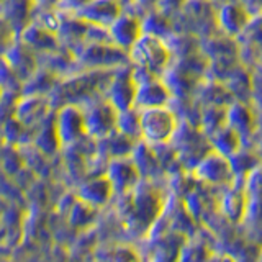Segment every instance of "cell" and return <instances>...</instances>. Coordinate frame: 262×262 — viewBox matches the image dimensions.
Returning <instances> with one entry per match:
<instances>
[{"mask_svg": "<svg viewBox=\"0 0 262 262\" xmlns=\"http://www.w3.org/2000/svg\"><path fill=\"white\" fill-rule=\"evenodd\" d=\"M33 146L43 152L46 158H51L56 152L62 151V144L59 141V136H57V129L54 123V112L35 129Z\"/></svg>", "mask_w": 262, "mask_h": 262, "instance_id": "9a60e30c", "label": "cell"}, {"mask_svg": "<svg viewBox=\"0 0 262 262\" xmlns=\"http://www.w3.org/2000/svg\"><path fill=\"white\" fill-rule=\"evenodd\" d=\"M215 146L218 152L223 156L236 152L239 146V133L231 126L215 131Z\"/></svg>", "mask_w": 262, "mask_h": 262, "instance_id": "ac0fdd59", "label": "cell"}, {"mask_svg": "<svg viewBox=\"0 0 262 262\" xmlns=\"http://www.w3.org/2000/svg\"><path fill=\"white\" fill-rule=\"evenodd\" d=\"M82 110H84L87 136L100 141V139L112 135L113 131H117L120 112L105 97L89 102L82 106Z\"/></svg>", "mask_w": 262, "mask_h": 262, "instance_id": "7a4b0ae2", "label": "cell"}, {"mask_svg": "<svg viewBox=\"0 0 262 262\" xmlns=\"http://www.w3.org/2000/svg\"><path fill=\"white\" fill-rule=\"evenodd\" d=\"M105 176L113 185V190L118 193H126L129 188H133L138 182L139 170L133 159L126 158H115L106 164Z\"/></svg>", "mask_w": 262, "mask_h": 262, "instance_id": "ba28073f", "label": "cell"}, {"mask_svg": "<svg viewBox=\"0 0 262 262\" xmlns=\"http://www.w3.org/2000/svg\"><path fill=\"white\" fill-rule=\"evenodd\" d=\"M54 123L62 149L77 144L84 138H87L84 110L79 105L68 103L54 110Z\"/></svg>", "mask_w": 262, "mask_h": 262, "instance_id": "277c9868", "label": "cell"}, {"mask_svg": "<svg viewBox=\"0 0 262 262\" xmlns=\"http://www.w3.org/2000/svg\"><path fill=\"white\" fill-rule=\"evenodd\" d=\"M136 90H138V84L135 80L133 71L117 68L110 80V85L106 89L105 98L118 112L129 110L135 106Z\"/></svg>", "mask_w": 262, "mask_h": 262, "instance_id": "8992f818", "label": "cell"}, {"mask_svg": "<svg viewBox=\"0 0 262 262\" xmlns=\"http://www.w3.org/2000/svg\"><path fill=\"white\" fill-rule=\"evenodd\" d=\"M141 120V138L149 143H166L172 139L177 129L176 115L166 106H152L139 112Z\"/></svg>", "mask_w": 262, "mask_h": 262, "instance_id": "3957f363", "label": "cell"}, {"mask_svg": "<svg viewBox=\"0 0 262 262\" xmlns=\"http://www.w3.org/2000/svg\"><path fill=\"white\" fill-rule=\"evenodd\" d=\"M241 8V7H239ZM237 7H234V5H228V7H225V10H223V23L225 25V30H228V31H237V30H241L243 27L248 21H246V18H243V10H239Z\"/></svg>", "mask_w": 262, "mask_h": 262, "instance_id": "7402d4cb", "label": "cell"}, {"mask_svg": "<svg viewBox=\"0 0 262 262\" xmlns=\"http://www.w3.org/2000/svg\"><path fill=\"white\" fill-rule=\"evenodd\" d=\"M54 112L48 95H20L15 103L13 117L23 126L36 129Z\"/></svg>", "mask_w": 262, "mask_h": 262, "instance_id": "5b68a950", "label": "cell"}, {"mask_svg": "<svg viewBox=\"0 0 262 262\" xmlns=\"http://www.w3.org/2000/svg\"><path fill=\"white\" fill-rule=\"evenodd\" d=\"M108 33L112 38V43L120 46L125 51H129L135 46V43L143 36V25L138 18L126 13H121L117 20H115L110 27Z\"/></svg>", "mask_w": 262, "mask_h": 262, "instance_id": "9c48e42d", "label": "cell"}, {"mask_svg": "<svg viewBox=\"0 0 262 262\" xmlns=\"http://www.w3.org/2000/svg\"><path fill=\"white\" fill-rule=\"evenodd\" d=\"M4 90H2V87H0V103H2V98H4Z\"/></svg>", "mask_w": 262, "mask_h": 262, "instance_id": "4316f807", "label": "cell"}, {"mask_svg": "<svg viewBox=\"0 0 262 262\" xmlns=\"http://www.w3.org/2000/svg\"><path fill=\"white\" fill-rule=\"evenodd\" d=\"M92 0H59V4L56 5V8L61 13H68V15H74L79 10H82L85 5H89Z\"/></svg>", "mask_w": 262, "mask_h": 262, "instance_id": "603a6c76", "label": "cell"}, {"mask_svg": "<svg viewBox=\"0 0 262 262\" xmlns=\"http://www.w3.org/2000/svg\"><path fill=\"white\" fill-rule=\"evenodd\" d=\"M207 259V254H205L203 246L195 244V246H185L184 252H182V262H203Z\"/></svg>", "mask_w": 262, "mask_h": 262, "instance_id": "cb8c5ba5", "label": "cell"}, {"mask_svg": "<svg viewBox=\"0 0 262 262\" xmlns=\"http://www.w3.org/2000/svg\"><path fill=\"white\" fill-rule=\"evenodd\" d=\"M0 146H2V141H0Z\"/></svg>", "mask_w": 262, "mask_h": 262, "instance_id": "f546056e", "label": "cell"}, {"mask_svg": "<svg viewBox=\"0 0 262 262\" xmlns=\"http://www.w3.org/2000/svg\"><path fill=\"white\" fill-rule=\"evenodd\" d=\"M59 4V0H35V5H41V7H56Z\"/></svg>", "mask_w": 262, "mask_h": 262, "instance_id": "d4e9b609", "label": "cell"}, {"mask_svg": "<svg viewBox=\"0 0 262 262\" xmlns=\"http://www.w3.org/2000/svg\"><path fill=\"white\" fill-rule=\"evenodd\" d=\"M123 13V5L118 0H92L82 10L74 13L77 18L97 27L108 28L110 25Z\"/></svg>", "mask_w": 262, "mask_h": 262, "instance_id": "52a82bcc", "label": "cell"}, {"mask_svg": "<svg viewBox=\"0 0 262 262\" xmlns=\"http://www.w3.org/2000/svg\"><path fill=\"white\" fill-rule=\"evenodd\" d=\"M170 57V49L164 45V41L159 36L147 33H143V36L129 49V59L133 61L135 68L154 77H161V74H164Z\"/></svg>", "mask_w": 262, "mask_h": 262, "instance_id": "6da1fadb", "label": "cell"}, {"mask_svg": "<svg viewBox=\"0 0 262 262\" xmlns=\"http://www.w3.org/2000/svg\"><path fill=\"white\" fill-rule=\"evenodd\" d=\"M18 39L27 48H30L36 56L53 53V51H56V49L61 48L59 38H57L56 33L41 28L31 21L20 31Z\"/></svg>", "mask_w": 262, "mask_h": 262, "instance_id": "30bf717a", "label": "cell"}, {"mask_svg": "<svg viewBox=\"0 0 262 262\" xmlns=\"http://www.w3.org/2000/svg\"><path fill=\"white\" fill-rule=\"evenodd\" d=\"M223 211H225V215L229 216V220H233V221L239 220L241 215H243V211H244L243 195L237 190L226 193L225 199H223Z\"/></svg>", "mask_w": 262, "mask_h": 262, "instance_id": "ffe728a7", "label": "cell"}, {"mask_svg": "<svg viewBox=\"0 0 262 262\" xmlns=\"http://www.w3.org/2000/svg\"><path fill=\"white\" fill-rule=\"evenodd\" d=\"M33 8L35 0H5L0 7V15L20 33L31 21Z\"/></svg>", "mask_w": 262, "mask_h": 262, "instance_id": "2e32d148", "label": "cell"}, {"mask_svg": "<svg viewBox=\"0 0 262 262\" xmlns=\"http://www.w3.org/2000/svg\"><path fill=\"white\" fill-rule=\"evenodd\" d=\"M118 2H120L121 5H125V4H128V2H133V0H118Z\"/></svg>", "mask_w": 262, "mask_h": 262, "instance_id": "484cf974", "label": "cell"}, {"mask_svg": "<svg viewBox=\"0 0 262 262\" xmlns=\"http://www.w3.org/2000/svg\"><path fill=\"white\" fill-rule=\"evenodd\" d=\"M259 262H262V257H260V260H259Z\"/></svg>", "mask_w": 262, "mask_h": 262, "instance_id": "f1b7e54d", "label": "cell"}, {"mask_svg": "<svg viewBox=\"0 0 262 262\" xmlns=\"http://www.w3.org/2000/svg\"><path fill=\"white\" fill-rule=\"evenodd\" d=\"M231 164L220 152H211L196 164V176L205 182L210 184H221L228 180L231 174Z\"/></svg>", "mask_w": 262, "mask_h": 262, "instance_id": "4fadbf2b", "label": "cell"}, {"mask_svg": "<svg viewBox=\"0 0 262 262\" xmlns=\"http://www.w3.org/2000/svg\"><path fill=\"white\" fill-rule=\"evenodd\" d=\"M113 185L108 180L105 174L103 176H98L87 180V182L80 184L79 190H77V196L79 200L85 202L92 207H102L106 202L110 200V196L113 195Z\"/></svg>", "mask_w": 262, "mask_h": 262, "instance_id": "5bb4252c", "label": "cell"}, {"mask_svg": "<svg viewBox=\"0 0 262 262\" xmlns=\"http://www.w3.org/2000/svg\"><path fill=\"white\" fill-rule=\"evenodd\" d=\"M0 87H2L5 94L21 95L23 82L13 72V69L10 68V64L7 62L5 57H0Z\"/></svg>", "mask_w": 262, "mask_h": 262, "instance_id": "d6986e66", "label": "cell"}, {"mask_svg": "<svg viewBox=\"0 0 262 262\" xmlns=\"http://www.w3.org/2000/svg\"><path fill=\"white\" fill-rule=\"evenodd\" d=\"M5 2V0H0V7H2V4Z\"/></svg>", "mask_w": 262, "mask_h": 262, "instance_id": "83f0119b", "label": "cell"}, {"mask_svg": "<svg viewBox=\"0 0 262 262\" xmlns=\"http://www.w3.org/2000/svg\"><path fill=\"white\" fill-rule=\"evenodd\" d=\"M61 79L56 77L53 72H49L43 68H39L33 76L23 82L21 95H48L53 92L57 82Z\"/></svg>", "mask_w": 262, "mask_h": 262, "instance_id": "e0dca14e", "label": "cell"}, {"mask_svg": "<svg viewBox=\"0 0 262 262\" xmlns=\"http://www.w3.org/2000/svg\"><path fill=\"white\" fill-rule=\"evenodd\" d=\"M170 98V90L166 84H162L159 77L146 79L138 82L135 106H143L144 108H152V106H164Z\"/></svg>", "mask_w": 262, "mask_h": 262, "instance_id": "7c38bea8", "label": "cell"}, {"mask_svg": "<svg viewBox=\"0 0 262 262\" xmlns=\"http://www.w3.org/2000/svg\"><path fill=\"white\" fill-rule=\"evenodd\" d=\"M18 35L20 33L0 15V57L10 51V48L18 41Z\"/></svg>", "mask_w": 262, "mask_h": 262, "instance_id": "44dd1931", "label": "cell"}, {"mask_svg": "<svg viewBox=\"0 0 262 262\" xmlns=\"http://www.w3.org/2000/svg\"><path fill=\"white\" fill-rule=\"evenodd\" d=\"M4 57L7 59V62L10 64V68L13 69V72L18 76L21 82L28 80L33 74L39 69L38 56L33 53L30 48L25 46L20 39L10 48V51Z\"/></svg>", "mask_w": 262, "mask_h": 262, "instance_id": "8fae6325", "label": "cell"}]
</instances>
